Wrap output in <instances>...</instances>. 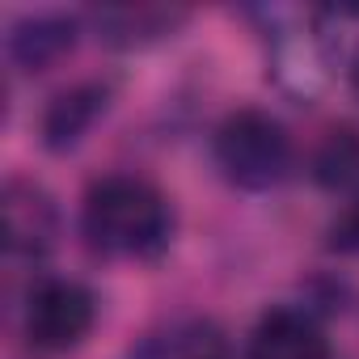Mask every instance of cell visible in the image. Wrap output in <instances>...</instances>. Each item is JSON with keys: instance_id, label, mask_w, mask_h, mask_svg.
Segmentation results:
<instances>
[{"instance_id": "obj_1", "label": "cell", "mask_w": 359, "mask_h": 359, "mask_svg": "<svg viewBox=\"0 0 359 359\" xmlns=\"http://www.w3.org/2000/svg\"><path fill=\"white\" fill-rule=\"evenodd\" d=\"M81 233L93 254L114 262H152L169 250L173 212L165 195L135 173H106L85 191Z\"/></svg>"}, {"instance_id": "obj_2", "label": "cell", "mask_w": 359, "mask_h": 359, "mask_svg": "<svg viewBox=\"0 0 359 359\" xmlns=\"http://www.w3.org/2000/svg\"><path fill=\"white\" fill-rule=\"evenodd\" d=\"M212 156L229 187L262 195V191H275L292 173V135L275 114L241 106L224 114V123L216 127Z\"/></svg>"}, {"instance_id": "obj_3", "label": "cell", "mask_w": 359, "mask_h": 359, "mask_svg": "<svg viewBox=\"0 0 359 359\" xmlns=\"http://www.w3.org/2000/svg\"><path fill=\"white\" fill-rule=\"evenodd\" d=\"M93 321H97V300L76 279H43V283H34L30 296H26V313H22L26 342L34 351H47V355L72 351L76 342H85Z\"/></svg>"}, {"instance_id": "obj_4", "label": "cell", "mask_w": 359, "mask_h": 359, "mask_svg": "<svg viewBox=\"0 0 359 359\" xmlns=\"http://www.w3.org/2000/svg\"><path fill=\"white\" fill-rule=\"evenodd\" d=\"M0 216H5V250L13 258H47L60 245L64 220L51 199L30 177H9L0 191Z\"/></svg>"}, {"instance_id": "obj_5", "label": "cell", "mask_w": 359, "mask_h": 359, "mask_svg": "<svg viewBox=\"0 0 359 359\" xmlns=\"http://www.w3.org/2000/svg\"><path fill=\"white\" fill-rule=\"evenodd\" d=\"M245 359H330V342L313 309L275 304L250 330Z\"/></svg>"}, {"instance_id": "obj_6", "label": "cell", "mask_w": 359, "mask_h": 359, "mask_svg": "<svg viewBox=\"0 0 359 359\" xmlns=\"http://www.w3.org/2000/svg\"><path fill=\"white\" fill-rule=\"evenodd\" d=\"M76 39H81V18L55 13V9L51 13H26L9 26L5 51L22 72H47L64 55H72Z\"/></svg>"}, {"instance_id": "obj_7", "label": "cell", "mask_w": 359, "mask_h": 359, "mask_svg": "<svg viewBox=\"0 0 359 359\" xmlns=\"http://www.w3.org/2000/svg\"><path fill=\"white\" fill-rule=\"evenodd\" d=\"M110 97H114L110 81H76V85L60 89L47 102V110H43V127H39L43 131V144L51 152L76 148L89 135V127L110 110Z\"/></svg>"}, {"instance_id": "obj_8", "label": "cell", "mask_w": 359, "mask_h": 359, "mask_svg": "<svg viewBox=\"0 0 359 359\" xmlns=\"http://www.w3.org/2000/svg\"><path fill=\"white\" fill-rule=\"evenodd\" d=\"M97 39L106 47H144L173 34L187 22V9H161V5H106L89 13Z\"/></svg>"}, {"instance_id": "obj_9", "label": "cell", "mask_w": 359, "mask_h": 359, "mask_svg": "<svg viewBox=\"0 0 359 359\" xmlns=\"http://www.w3.org/2000/svg\"><path fill=\"white\" fill-rule=\"evenodd\" d=\"M313 177L330 195H359V131L355 127H334L317 152H313Z\"/></svg>"}, {"instance_id": "obj_10", "label": "cell", "mask_w": 359, "mask_h": 359, "mask_svg": "<svg viewBox=\"0 0 359 359\" xmlns=\"http://www.w3.org/2000/svg\"><path fill=\"white\" fill-rule=\"evenodd\" d=\"M182 338V359H233L229 338L212 321H191L187 330H177Z\"/></svg>"}, {"instance_id": "obj_11", "label": "cell", "mask_w": 359, "mask_h": 359, "mask_svg": "<svg viewBox=\"0 0 359 359\" xmlns=\"http://www.w3.org/2000/svg\"><path fill=\"white\" fill-rule=\"evenodd\" d=\"M325 245L334 250V254H359V195H351V199H342V208H338V216L330 220V229H325Z\"/></svg>"}, {"instance_id": "obj_12", "label": "cell", "mask_w": 359, "mask_h": 359, "mask_svg": "<svg viewBox=\"0 0 359 359\" xmlns=\"http://www.w3.org/2000/svg\"><path fill=\"white\" fill-rule=\"evenodd\" d=\"M127 359H182V338L177 334H144Z\"/></svg>"}, {"instance_id": "obj_13", "label": "cell", "mask_w": 359, "mask_h": 359, "mask_svg": "<svg viewBox=\"0 0 359 359\" xmlns=\"http://www.w3.org/2000/svg\"><path fill=\"white\" fill-rule=\"evenodd\" d=\"M351 89H355V97H359V47H355V55H351Z\"/></svg>"}]
</instances>
